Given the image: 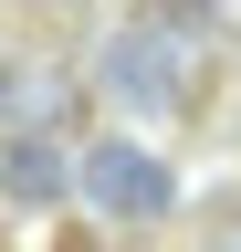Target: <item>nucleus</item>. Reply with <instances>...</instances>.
<instances>
[{"mask_svg": "<svg viewBox=\"0 0 241 252\" xmlns=\"http://www.w3.org/2000/svg\"><path fill=\"white\" fill-rule=\"evenodd\" d=\"M74 189H84V210L126 220V231H147V220H168V210H178V179H168V158H158V147H136V137H105V147H84V158H74Z\"/></svg>", "mask_w": 241, "mask_h": 252, "instance_id": "f257e3e1", "label": "nucleus"}, {"mask_svg": "<svg viewBox=\"0 0 241 252\" xmlns=\"http://www.w3.org/2000/svg\"><path fill=\"white\" fill-rule=\"evenodd\" d=\"M168 42H178V32H126V42H115V63H105L115 94H126V105H147V116L178 105V63H168Z\"/></svg>", "mask_w": 241, "mask_h": 252, "instance_id": "f03ea898", "label": "nucleus"}, {"mask_svg": "<svg viewBox=\"0 0 241 252\" xmlns=\"http://www.w3.org/2000/svg\"><path fill=\"white\" fill-rule=\"evenodd\" d=\"M63 189H74V168H63L53 137H11V147H0V200H11V210H53Z\"/></svg>", "mask_w": 241, "mask_h": 252, "instance_id": "7ed1b4c3", "label": "nucleus"}, {"mask_svg": "<svg viewBox=\"0 0 241 252\" xmlns=\"http://www.w3.org/2000/svg\"><path fill=\"white\" fill-rule=\"evenodd\" d=\"M210 252H241V189L210 200Z\"/></svg>", "mask_w": 241, "mask_h": 252, "instance_id": "20e7f679", "label": "nucleus"}, {"mask_svg": "<svg viewBox=\"0 0 241 252\" xmlns=\"http://www.w3.org/2000/svg\"><path fill=\"white\" fill-rule=\"evenodd\" d=\"M158 21H210V0H158Z\"/></svg>", "mask_w": 241, "mask_h": 252, "instance_id": "39448f33", "label": "nucleus"}]
</instances>
